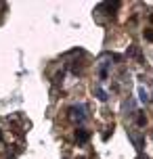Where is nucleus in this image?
Masks as SVG:
<instances>
[{
  "mask_svg": "<svg viewBox=\"0 0 153 159\" xmlns=\"http://www.w3.org/2000/svg\"><path fill=\"white\" fill-rule=\"evenodd\" d=\"M141 101H145V103H147V92H145V90H141Z\"/></svg>",
  "mask_w": 153,
  "mask_h": 159,
  "instance_id": "nucleus-7",
  "label": "nucleus"
},
{
  "mask_svg": "<svg viewBox=\"0 0 153 159\" xmlns=\"http://www.w3.org/2000/svg\"><path fill=\"white\" fill-rule=\"evenodd\" d=\"M97 96L101 101H107V94H105V90H101V88H97Z\"/></svg>",
  "mask_w": 153,
  "mask_h": 159,
  "instance_id": "nucleus-5",
  "label": "nucleus"
},
{
  "mask_svg": "<svg viewBox=\"0 0 153 159\" xmlns=\"http://www.w3.org/2000/svg\"><path fill=\"white\" fill-rule=\"evenodd\" d=\"M128 57H141L138 48H137V46H130V48H128Z\"/></svg>",
  "mask_w": 153,
  "mask_h": 159,
  "instance_id": "nucleus-3",
  "label": "nucleus"
},
{
  "mask_svg": "<svg viewBox=\"0 0 153 159\" xmlns=\"http://www.w3.org/2000/svg\"><path fill=\"white\" fill-rule=\"evenodd\" d=\"M145 40L153 42V30H145Z\"/></svg>",
  "mask_w": 153,
  "mask_h": 159,
  "instance_id": "nucleus-6",
  "label": "nucleus"
},
{
  "mask_svg": "<svg viewBox=\"0 0 153 159\" xmlns=\"http://www.w3.org/2000/svg\"><path fill=\"white\" fill-rule=\"evenodd\" d=\"M137 159H149V157H147V155H138Z\"/></svg>",
  "mask_w": 153,
  "mask_h": 159,
  "instance_id": "nucleus-8",
  "label": "nucleus"
},
{
  "mask_svg": "<svg viewBox=\"0 0 153 159\" xmlns=\"http://www.w3.org/2000/svg\"><path fill=\"white\" fill-rule=\"evenodd\" d=\"M137 124H138V126H145V124H147V117L143 115V113H141V115L137 117Z\"/></svg>",
  "mask_w": 153,
  "mask_h": 159,
  "instance_id": "nucleus-4",
  "label": "nucleus"
},
{
  "mask_svg": "<svg viewBox=\"0 0 153 159\" xmlns=\"http://www.w3.org/2000/svg\"><path fill=\"white\" fill-rule=\"evenodd\" d=\"M7 159H17V157H7Z\"/></svg>",
  "mask_w": 153,
  "mask_h": 159,
  "instance_id": "nucleus-11",
  "label": "nucleus"
},
{
  "mask_svg": "<svg viewBox=\"0 0 153 159\" xmlns=\"http://www.w3.org/2000/svg\"><path fill=\"white\" fill-rule=\"evenodd\" d=\"M2 138H4V134H2V130H0V143H2Z\"/></svg>",
  "mask_w": 153,
  "mask_h": 159,
  "instance_id": "nucleus-9",
  "label": "nucleus"
},
{
  "mask_svg": "<svg viewBox=\"0 0 153 159\" xmlns=\"http://www.w3.org/2000/svg\"><path fill=\"white\" fill-rule=\"evenodd\" d=\"M88 138H90L88 130H84V128H80V130H76V140H78V143H86Z\"/></svg>",
  "mask_w": 153,
  "mask_h": 159,
  "instance_id": "nucleus-1",
  "label": "nucleus"
},
{
  "mask_svg": "<svg viewBox=\"0 0 153 159\" xmlns=\"http://www.w3.org/2000/svg\"><path fill=\"white\" fill-rule=\"evenodd\" d=\"M149 21H151V23H153V13H151V15H149Z\"/></svg>",
  "mask_w": 153,
  "mask_h": 159,
  "instance_id": "nucleus-10",
  "label": "nucleus"
},
{
  "mask_svg": "<svg viewBox=\"0 0 153 159\" xmlns=\"http://www.w3.org/2000/svg\"><path fill=\"white\" fill-rule=\"evenodd\" d=\"M130 140L134 143V147H137L138 151H141V149H143V144H145V138H143V136H132V134H130Z\"/></svg>",
  "mask_w": 153,
  "mask_h": 159,
  "instance_id": "nucleus-2",
  "label": "nucleus"
}]
</instances>
